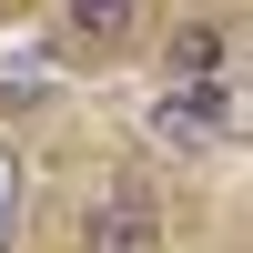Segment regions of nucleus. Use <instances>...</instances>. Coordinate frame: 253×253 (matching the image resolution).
<instances>
[{
	"instance_id": "f257e3e1",
	"label": "nucleus",
	"mask_w": 253,
	"mask_h": 253,
	"mask_svg": "<svg viewBox=\"0 0 253 253\" xmlns=\"http://www.w3.org/2000/svg\"><path fill=\"white\" fill-rule=\"evenodd\" d=\"M152 142H172V152H213V142H233V101H223L213 81H182V91L152 112Z\"/></svg>"
},
{
	"instance_id": "39448f33",
	"label": "nucleus",
	"mask_w": 253,
	"mask_h": 253,
	"mask_svg": "<svg viewBox=\"0 0 253 253\" xmlns=\"http://www.w3.org/2000/svg\"><path fill=\"white\" fill-rule=\"evenodd\" d=\"M10 223H20V152L0 142V243H10Z\"/></svg>"
},
{
	"instance_id": "20e7f679",
	"label": "nucleus",
	"mask_w": 253,
	"mask_h": 253,
	"mask_svg": "<svg viewBox=\"0 0 253 253\" xmlns=\"http://www.w3.org/2000/svg\"><path fill=\"white\" fill-rule=\"evenodd\" d=\"M101 253H142V243H152V223H142V193L132 203H101V233H91Z\"/></svg>"
},
{
	"instance_id": "f03ea898",
	"label": "nucleus",
	"mask_w": 253,
	"mask_h": 253,
	"mask_svg": "<svg viewBox=\"0 0 253 253\" xmlns=\"http://www.w3.org/2000/svg\"><path fill=\"white\" fill-rule=\"evenodd\" d=\"M132 10H142V0H61V31H71L81 61H101V51L132 41Z\"/></svg>"
},
{
	"instance_id": "7ed1b4c3",
	"label": "nucleus",
	"mask_w": 253,
	"mask_h": 253,
	"mask_svg": "<svg viewBox=\"0 0 253 253\" xmlns=\"http://www.w3.org/2000/svg\"><path fill=\"white\" fill-rule=\"evenodd\" d=\"M162 71H172V81H213V71H223V31H203V20H193V31L172 41V61H162Z\"/></svg>"
}]
</instances>
